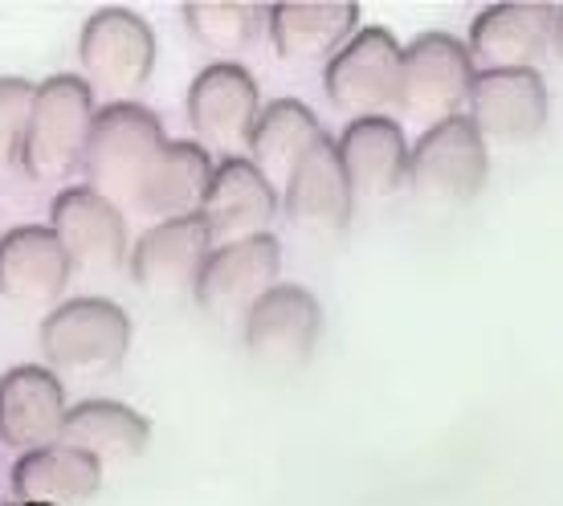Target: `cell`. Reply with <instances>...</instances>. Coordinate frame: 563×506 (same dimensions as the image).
Returning a JSON list of instances; mask_svg holds the SVG:
<instances>
[{
    "mask_svg": "<svg viewBox=\"0 0 563 506\" xmlns=\"http://www.w3.org/2000/svg\"><path fill=\"white\" fill-rule=\"evenodd\" d=\"M172 140L147 107L140 102H111L99 107L95 114V131L82 155L86 188H95L107 197L114 209L140 212L147 217L155 197V184L164 172Z\"/></svg>",
    "mask_w": 563,
    "mask_h": 506,
    "instance_id": "1",
    "label": "cell"
},
{
    "mask_svg": "<svg viewBox=\"0 0 563 506\" xmlns=\"http://www.w3.org/2000/svg\"><path fill=\"white\" fill-rule=\"evenodd\" d=\"M95 90L78 74H54L37 82V99L29 114L21 168L33 184H57L82 172V155L95 131Z\"/></svg>",
    "mask_w": 563,
    "mask_h": 506,
    "instance_id": "2",
    "label": "cell"
},
{
    "mask_svg": "<svg viewBox=\"0 0 563 506\" xmlns=\"http://www.w3.org/2000/svg\"><path fill=\"white\" fill-rule=\"evenodd\" d=\"M131 319L111 298H70L42 319L45 360L70 376H107L128 360Z\"/></svg>",
    "mask_w": 563,
    "mask_h": 506,
    "instance_id": "3",
    "label": "cell"
},
{
    "mask_svg": "<svg viewBox=\"0 0 563 506\" xmlns=\"http://www.w3.org/2000/svg\"><path fill=\"white\" fill-rule=\"evenodd\" d=\"M405 82V45L384 25H360L352 42L327 62V99L352 119H372L400 107Z\"/></svg>",
    "mask_w": 563,
    "mask_h": 506,
    "instance_id": "4",
    "label": "cell"
},
{
    "mask_svg": "<svg viewBox=\"0 0 563 506\" xmlns=\"http://www.w3.org/2000/svg\"><path fill=\"white\" fill-rule=\"evenodd\" d=\"M490 176V152L470 114L424 127L409 155V188L433 205H462L482 193Z\"/></svg>",
    "mask_w": 563,
    "mask_h": 506,
    "instance_id": "5",
    "label": "cell"
},
{
    "mask_svg": "<svg viewBox=\"0 0 563 506\" xmlns=\"http://www.w3.org/2000/svg\"><path fill=\"white\" fill-rule=\"evenodd\" d=\"M478 78V62L470 57V45L453 33H421L405 45V82H400V107L417 123H445L462 114Z\"/></svg>",
    "mask_w": 563,
    "mask_h": 506,
    "instance_id": "6",
    "label": "cell"
},
{
    "mask_svg": "<svg viewBox=\"0 0 563 506\" xmlns=\"http://www.w3.org/2000/svg\"><path fill=\"white\" fill-rule=\"evenodd\" d=\"M78 62L90 90L128 102L131 90H140L155 66L152 25L131 9H99L86 16L78 33Z\"/></svg>",
    "mask_w": 563,
    "mask_h": 506,
    "instance_id": "7",
    "label": "cell"
},
{
    "mask_svg": "<svg viewBox=\"0 0 563 506\" xmlns=\"http://www.w3.org/2000/svg\"><path fill=\"white\" fill-rule=\"evenodd\" d=\"M323 331L319 298L298 282H278L269 295H262L241 319L245 352L269 372H295L314 355Z\"/></svg>",
    "mask_w": 563,
    "mask_h": 506,
    "instance_id": "8",
    "label": "cell"
},
{
    "mask_svg": "<svg viewBox=\"0 0 563 506\" xmlns=\"http://www.w3.org/2000/svg\"><path fill=\"white\" fill-rule=\"evenodd\" d=\"M278 270H282V241L274 233L225 241V245H212L192 295L212 315H225V319L241 315L245 319V310L278 286Z\"/></svg>",
    "mask_w": 563,
    "mask_h": 506,
    "instance_id": "9",
    "label": "cell"
},
{
    "mask_svg": "<svg viewBox=\"0 0 563 506\" xmlns=\"http://www.w3.org/2000/svg\"><path fill=\"white\" fill-rule=\"evenodd\" d=\"M560 4L507 0L486 4L470 25V57L482 70H536V62L555 42Z\"/></svg>",
    "mask_w": 563,
    "mask_h": 506,
    "instance_id": "10",
    "label": "cell"
},
{
    "mask_svg": "<svg viewBox=\"0 0 563 506\" xmlns=\"http://www.w3.org/2000/svg\"><path fill=\"white\" fill-rule=\"evenodd\" d=\"M262 114L254 74L241 62H209L188 86V123L197 131L200 147H241L254 135Z\"/></svg>",
    "mask_w": 563,
    "mask_h": 506,
    "instance_id": "11",
    "label": "cell"
},
{
    "mask_svg": "<svg viewBox=\"0 0 563 506\" xmlns=\"http://www.w3.org/2000/svg\"><path fill=\"white\" fill-rule=\"evenodd\" d=\"M278 209V184L269 180L250 155H225L217 164V172H212L200 217H205L212 241L225 245V241H245L257 238V233H269Z\"/></svg>",
    "mask_w": 563,
    "mask_h": 506,
    "instance_id": "12",
    "label": "cell"
},
{
    "mask_svg": "<svg viewBox=\"0 0 563 506\" xmlns=\"http://www.w3.org/2000/svg\"><path fill=\"white\" fill-rule=\"evenodd\" d=\"M212 233L205 217H172V221H155L143 229V238L131 245V278L140 282L152 295H184L197 290L200 270L212 253Z\"/></svg>",
    "mask_w": 563,
    "mask_h": 506,
    "instance_id": "13",
    "label": "cell"
},
{
    "mask_svg": "<svg viewBox=\"0 0 563 506\" xmlns=\"http://www.w3.org/2000/svg\"><path fill=\"white\" fill-rule=\"evenodd\" d=\"M352 209H355L352 180L343 172L335 140L323 135V140L302 155V164L290 172V180L282 188V212L290 217L295 229H307L314 238H335V233L347 229Z\"/></svg>",
    "mask_w": 563,
    "mask_h": 506,
    "instance_id": "14",
    "label": "cell"
},
{
    "mask_svg": "<svg viewBox=\"0 0 563 506\" xmlns=\"http://www.w3.org/2000/svg\"><path fill=\"white\" fill-rule=\"evenodd\" d=\"M548 82L539 70H478L470 90V119L482 140L527 143L548 127Z\"/></svg>",
    "mask_w": 563,
    "mask_h": 506,
    "instance_id": "15",
    "label": "cell"
},
{
    "mask_svg": "<svg viewBox=\"0 0 563 506\" xmlns=\"http://www.w3.org/2000/svg\"><path fill=\"white\" fill-rule=\"evenodd\" d=\"M49 229L57 233L62 250L70 253L74 270H114L131 257L123 212L86 184L57 193L49 205Z\"/></svg>",
    "mask_w": 563,
    "mask_h": 506,
    "instance_id": "16",
    "label": "cell"
},
{
    "mask_svg": "<svg viewBox=\"0 0 563 506\" xmlns=\"http://www.w3.org/2000/svg\"><path fill=\"white\" fill-rule=\"evenodd\" d=\"M74 274L49 226H16L0 238V298L16 307H57Z\"/></svg>",
    "mask_w": 563,
    "mask_h": 506,
    "instance_id": "17",
    "label": "cell"
},
{
    "mask_svg": "<svg viewBox=\"0 0 563 506\" xmlns=\"http://www.w3.org/2000/svg\"><path fill=\"white\" fill-rule=\"evenodd\" d=\"M62 380L42 364H21L0 376V441L9 450L33 453L54 446L66 425Z\"/></svg>",
    "mask_w": 563,
    "mask_h": 506,
    "instance_id": "18",
    "label": "cell"
},
{
    "mask_svg": "<svg viewBox=\"0 0 563 506\" xmlns=\"http://www.w3.org/2000/svg\"><path fill=\"white\" fill-rule=\"evenodd\" d=\"M339 160L352 180L355 200H384L400 193L409 184V155L412 147L405 143V131L388 114H372V119H352L339 131Z\"/></svg>",
    "mask_w": 563,
    "mask_h": 506,
    "instance_id": "19",
    "label": "cell"
},
{
    "mask_svg": "<svg viewBox=\"0 0 563 506\" xmlns=\"http://www.w3.org/2000/svg\"><path fill=\"white\" fill-rule=\"evenodd\" d=\"M269 42L286 62H331L360 33L355 0H282L266 4Z\"/></svg>",
    "mask_w": 563,
    "mask_h": 506,
    "instance_id": "20",
    "label": "cell"
},
{
    "mask_svg": "<svg viewBox=\"0 0 563 506\" xmlns=\"http://www.w3.org/2000/svg\"><path fill=\"white\" fill-rule=\"evenodd\" d=\"M102 486V462L70 446H45L21 453L13 465V494L25 506H66L95 498Z\"/></svg>",
    "mask_w": 563,
    "mask_h": 506,
    "instance_id": "21",
    "label": "cell"
},
{
    "mask_svg": "<svg viewBox=\"0 0 563 506\" xmlns=\"http://www.w3.org/2000/svg\"><path fill=\"white\" fill-rule=\"evenodd\" d=\"M62 446L90 453L95 462H131L147 450L152 441V421L119 400H82L70 405L66 425H62Z\"/></svg>",
    "mask_w": 563,
    "mask_h": 506,
    "instance_id": "22",
    "label": "cell"
},
{
    "mask_svg": "<svg viewBox=\"0 0 563 506\" xmlns=\"http://www.w3.org/2000/svg\"><path fill=\"white\" fill-rule=\"evenodd\" d=\"M323 140V127L314 119L307 102L298 99H274L262 107L250 135V160L266 172L269 180H290V172L302 164V155Z\"/></svg>",
    "mask_w": 563,
    "mask_h": 506,
    "instance_id": "23",
    "label": "cell"
},
{
    "mask_svg": "<svg viewBox=\"0 0 563 506\" xmlns=\"http://www.w3.org/2000/svg\"><path fill=\"white\" fill-rule=\"evenodd\" d=\"M266 21L262 4H241V0H188L184 4V25L205 50L221 54H241L257 37V25Z\"/></svg>",
    "mask_w": 563,
    "mask_h": 506,
    "instance_id": "24",
    "label": "cell"
},
{
    "mask_svg": "<svg viewBox=\"0 0 563 506\" xmlns=\"http://www.w3.org/2000/svg\"><path fill=\"white\" fill-rule=\"evenodd\" d=\"M33 99H37V82L29 78H0V168L21 164V147H25L29 114H33Z\"/></svg>",
    "mask_w": 563,
    "mask_h": 506,
    "instance_id": "25",
    "label": "cell"
},
{
    "mask_svg": "<svg viewBox=\"0 0 563 506\" xmlns=\"http://www.w3.org/2000/svg\"><path fill=\"white\" fill-rule=\"evenodd\" d=\"M555 50L563 54V4H560V21H555Z\"/></svg>",
    "mask_w": 563,
    "mask_h": 506,
    "instance_id": "26",
    "label": "cell"
}]
</instances>
